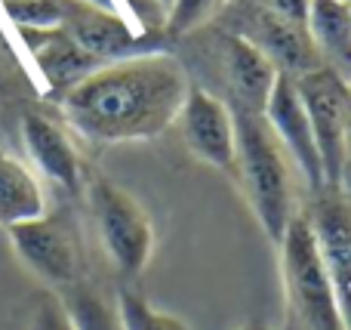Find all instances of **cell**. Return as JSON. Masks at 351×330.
Listing matches in <instances>:
<instances>
[{"label":"cell","instance_id":"obj_22","mask_svg":"<svg viewBox=\"0 0 351 330\" xmlns=\"http://www.w3.org/2000/svg\"><path fill=\"white\" fill-rule=\"evenodd\" d=\"M342 191L351 198V102H348V123H346V164H342Z\"/></svg>","mask_w":351,"mask_h":330},{"label":"cell","instance_id":"obj_18","mask_svg":"<svg viewBox=\"0 0 351 330\" xmlns=\"http://www.w3.org/2000/svg\"><path fill=\"white\" fill-rule=\"evenodd\" d=\"M0 3L22 31H59L74 0H0Z\"/></svg>","mask_w":351,"mask_h":330},{"label":"cell","instance_id":"obj_15","mask_svg":"<svg viewBox=\"0 0 351 330\" xmlns=\"http://www.w3.org/2000/svg\"><path fill=\"white\" fill-rule=\"evenodd\" d=\"M262 43H265V53L271 59V65L280 74H290L293 80L315 71V68H324L315 47H311L308 31L284 22V19L271 16V12L262 22Z\"/></svg>","mask_w":351,"mask_h":330},{"label":"cell","instance_id":"obj_19","mask_svg":"<svg viewBox=\"0 0 351 330\" xmlns=\"http://www.w3.org/2000/svg\"><path fill=\"white\" fill-rule=\"evenodd\" d=\"M117 312H121L123 330H191L182 318L148 306L133 290H121V296H117Z\"/></svg>","mask_w":351,"mask_h":330},{"label":"cell","instance_id":"obj_26","mask_svg":"<svg viewBox=\"0 0 351 330\" xmlns=\"http://www.w3.org/2000/svg\"><path fill=\"white\" fill-rule=\"evenodd\" d=\"M342 3H348V6H351V0H342Z\"/></svg>","mask_w":351,"mask_h":330},{"label":"cell","instance_id":"obj_21","mask_svg":"<svg viewBox=\"0 0 351 330\" xmlns=\"http://www.w3.org/2000/svg\"><path fill=\"white\" fill-rule=\"evenodd\" d=\"M268 6H271V16L284 19V22L299 25V28H305V25H308L311 0H268Z\"/></svg>","mask_w":351,"mask_h":330},{"label":"cell","instance_id":"obj_23","mask_svg":"<svg viewBox=\"0 0 351 330\" xmlns=\"http://www.w3.org/2000/svg\"><path fill=\"white\" fill-rule=\"evenodd\" d=\"M204 10H206V0H179V19H182V22L197 19Z\"/></svg>","mask_w":351,"mask_h":330},{"label":"cell","instance_id":"obj_5","mask_svg":"<svg viewBox=\"0 0 351 330\" xmlns=\"http://www.w3.org/2000/svg\"><path fill=\"white\" fill-rule=\"evenodd\" d=\"M296 90L305 105V115H308L311 133H315L324 182H327V189H339L342 164H346V123L351 90L346 80L336 78L327 68H315V71L296 78Z\"/></svg>","mask_w":351,"mask_h":330},{"label":"cell","instance_id":"obj_11","mask_svg":"<svg viewBox=\"0 0 351 330\" xmlns=\"http://www.w3.org/2000/svg\"><path fill=\"white\" fill-rule=\"evenodd\" d=\"M22 142L31 164L62 189L74 191L80 185V161L59 123L43 115H28L22 121Z\"/></svg>","mask_w":351,"mask_h":330},{"label":"cell","instance_id":"obj_4","mask_svg":"<svg viewBox=\"0 0 351 330\" xmlns=\"http://www.w3.org/2000/svg\"><path fill=\"white\" fill-rule=\"evenodd\" d=\"M90 210L114 269L123 278L142 275L154 250V228L148 213L139 207V201L108 179H93Z\"/></svg>","mask_w":351,"mask_h":330},{"label":"cell","instance_id":"obj_17","mask_svg":"<svg viewBox=\"0 0 351 330\" xmlns=\"http://www.w3.org/2000/svg\"><path fill=\"white\" fill-rule=\"evenodd\" d=\"M59 300L74 330H123L117 303H108L90 284H71V287L62 290Z\"/></svg>","mask_w":351,"mask_h":330},{"label":"cell","instance_id":"obj_3","mask_svg":"<svg viewBox=\"0 0 351 330\" xmlns=\"http://www.w3.org/2000/svg\"><path fill=\"white\" fill-rule=\"evenodd\" d=\"M287 330H346L308 216H293L280 238Z\"/></svg>","mask_w":351,"mask_h":330},{"label":"cell","instance_id":"obj_24","mask_svg":"<svg viewBox=\"0 0 351 330\" xmlns=\"http://www.w3.org/2000/svg\"><path fill=\"white\" fill-rule=\"evenodd\" d=\"M237 330H271V327L262 325V321H250V325H243V327H237Z\"/></svg>","mask_w":351,"mask_h":330},{"label":"cell","instance_id":"obj_1","mask_svg":"<svg viewBox=\"0 0 351 330\" xmlns=\"http://www.w3.org/2000/svg\"><path fill=\"white\" fill-rule=\"evenodd\" d=\"M188 90L173 56H130L99 65L68 86L62 111L84 139L114 145L164 133L179 117Z\"/></svg>","mask_w":351,"mask_h":330},{"label":"cell","instance_id":"obj_25","mask_svg":"<svg viewBox=\"0 0 351 330\" xmlns=\"http://www.w3.org/2000/svg\"><path fill=\"white\" fill-rule=\"evenodd\" d=\"M86 3H96V6H102V10H111V0H86Z\"/></svg>","mask_w":351,"mask_h":330},{"label":"cell","instance_id":"obj_14","mask_svg":"<svg viewBox=\"0 0 351 330\" xmlns=\"http://www.w3.org/2000/svg\"><path fill=\"white\" fill-rule=\"evenodd\" d=\"M43 213H47V198L40 179L19 158L0 148V226L10 228Z\"/></svg>","mask_w":351,"mask_h":330},{"label":"cell","instance_id":"obj_10","mask_svg":"<svg viewBox=\"0 0 351 330\" xmlns=\"http://www.w3.org/2000/svg\"><path fill=\"white\" fill-rule=\"evenodd\" d=\"M59 31L96 65L123 59L136 47L133 31L123 25V19L114 10H102V6L86 3V0H74L71 12Z\"/></svg>","mask_w":351,"mask_h":330},{"label":"cell","instance_id":"obj_7","mask_svg":"<svg viewBox=\"0 0 351 330\" xmlns=\"http://www.w3.org/2000/svg\"><path fill=\"white\" fill-rule=\"evenodd\" d=\"M12 250L40 281L53 287H71L80 281V247L74 232L56 216H37V220L10 226Z\"/></svg>","mask_w":351,"mask_h":330},{"label":"cell","instance_id":"obj_13","mask_svg":"<svg viewBox=\"0 0 351 330\" xmlns=\"http://www.w3.org/2000/svg\"><path fill=\"white\" fill-rule=\"evenodd\" d=\"M225 65H228L231 90H234V105L262 115L268 93L278 80V68L271 65V59L253 43L231 37L228 47H225Z\"/></svg>","mask_w":351,"mask_h":330},{"label":"cell","instance_id":"obj_16","mask_svg":"<svg viewBox=\"0 0 351 330\" xmlns=\"http://www.w3.org/2000/svg\"><path fill=\"white\" fill-rule=\"evenodd\" d=\"M47 43L37 47V62H40L43 74L49 78V84L56 86H74L80 78H86L90 71H96V62L90 56H84L62 31H43Z\"/></svg>","mask_w":351,"mask_h":330},{"label":"cell","instance_id":"obj_20","mask_svg":"<svg viewBox=\"0 0 351 330\" xmlns=\"http://www.w3.org/2000/svg\"><path fill=\"white\" fill-rule=\"evenodd\" d=\"M31 330H74L59 296L43 294L40 300H37L34 312H31Z\"/></svg>","mask_w":351,"mask_h":330},{"label":"cell","instance_id":"obj_27","mask_svg":"<svg viewBox=\"0 0 351 330\" xmlns=\"http://www.w3.org/2000/svg\"><path fill=\"white\" fill-rule=\"evenodd\" d=\"M348 90H351V84H348Z\"/></svg>","mask_w":351,"mask_h":330},{"label":"cell","instance_id":"obj_2","mask_svg":"<svg viewBox=\"0 0 351 330\" xmlns=\"http://www.w3.org/2000/svg\"><path fill=\"white\" fill-rule=\"evenodd\" d=\"M231 117H234V170L241 173L247 201L262 232L268 235V241L280 244L293 220L290 173L280 142L259 111L231 105Z\"/></svg>","mask_w":351,"mask_h":330},{"label":"cell","instance_id":"obj_9","mask_svg":"<svg viewBox=\"0 0 351 330\" xmlns=\"http://www.w3.org/2000/svg\"><path fill=\"white\" fill-rule=\"evenodd\" d=\"M179 117L182 136L200 161L219 167V170H234V117H231V108H225L219 99H213L204 90H188Z\"/></svg>","mask_w":351,"mask_h":330},{"label":"cell","instance_id":"obj_12","mask_svg":"<svg viewBox=\"0 0 351 330\" xmlns=\"http://www.w3.org/2000/svg\"><path fill=\"white\" fill-rule=\"evenodd\" d=\"M305 31L321 65L351 84V6L342 0H311Z\"/></svg>","mask_w":351,"mask_h":330},{"label":"cell","instance_id":"obj_6","mask_svg":"<svg viewBox=\"0 0 351 330\" xmlns=\"http://www.w3.org/2000/svg\"><path fill=\"white\" fill-rule=\"evenodd\" d=\"M308 222L333 287L342 327L351 330V198L342 189L317 191Z\"/></svg>","mask_w":351,"mask_h":330},{"label":"cell","instance_id":"obj_8","mask_svg":"<svg viewBox=\"0 0 351 330\" xmlns=\"http://www.w3.org/2000/svg\"><path fill=\"white\" fill-rule=\"evenodd\" d=\"M262 117H265L268 130L278 136L280 145L290 152V158L296 161L299 173H302L305 182L315 189V195L327 189L321 154H317V145H315V133H311V123H308V115H305L302 99H299L296 80H293L290 74L278 71V80H274L271 93H268Z\"/></svg>","mask_w":351,"mask_h":330}]
</instances>
